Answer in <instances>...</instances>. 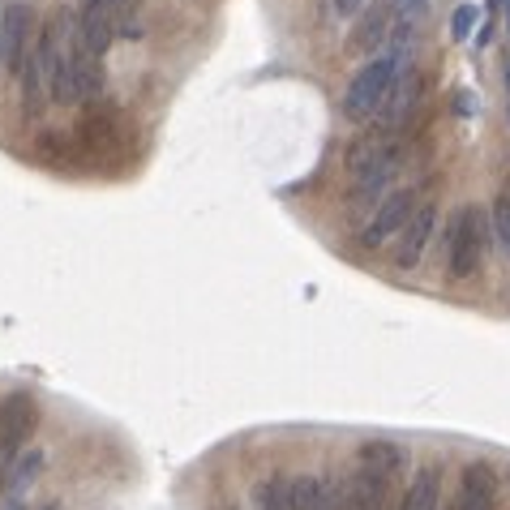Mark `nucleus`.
<instances>
[{"label": "nucleus", "instance_id": "f257e3e1", "mask_svg": "<svg viewBox=\"0 0 510 510\" xmlns=\"http://www.w3.org/2000/svg\"><path fill=\"white\" fill-rule=\"evenodd\" d=\"M489 241H494L489 219L477 206H455V214L446 219V270L455 279H472L485 262Z\"/></svg>", "mask_w": 510, "mask_h": 510}, {"label": "nucleus", "instance_id": "f03ea898", "mask_svg": "<svg viewBox=\"0 0 510 510\" xmlns=\"http://www.w3.org/2000/svg\"><path fill=\"white\" fill-rule=\"evenodd\" d=\"M403 73V48H391V52H378L369 65L352 78L344 95V116L347 120H373L382 112V103L391 95V86L399 82Z\"/></svg>", "mask_w": 510, "mask_h": 510}, {"label": "nucleus", "instance_id": "7ed1b4c3", "mask_svg": "<svg viewBox=\"0 0 510 510\" xmlns=\"http://www.w3.org/2000/svg\"><path fill=\"white\" fill-rule=\"evenodd\" d=\"M61 26H65V17L56 14L39 31L31 56H26V69H22V108H26V116H39L43 103L52 99V73H56V61L65 52L61 48Z\"/></svg>", "mask_w": 510, "mask_h": 510}, {"label": "nucleus", "instance_id": "20e7f679", "mask_svg": "<svg viewBox=\"0 0 510 510\" xmlns=\"http://www.w3.org/2000/svg\"><path fill=\"white\" fill-rule=\"evenodd\" d=\"M103 95V65L99 56L82 52V43H73L69 52H61L56 73H52V99L56 103H86Z\"/></svg>", "mask_w": 510, "mask_h": 510}, {"label": "nucleus", "instance_id": "39448f33", "mask_svg": "<svg viewBox=\"0 0 510 510\" xmlns=\"http://www.w3.org/2000/svg\"><path fill=\"white\" fill-rule=\"evenodd\" d=\"M420 211L416 206V194L411 189H395V194H386L382 206L369 214V223L361 228V245L364 249H382L391 236H403V228L411 223V214Z\"/></svg>", "mask_w": 510, "mask_h": 510}, {"label": "nucleus", "instance_id": "423d86ee", "mask_svg": "<svg viewBox=\"0 0 510 510\" xmlns=\"http://www.w3.org/2000/svg\"><path fill=\"white\" fill-rule=\"evenodd\" d=\"M31 31H34V9L31 5H5L0 14V69L5 73H22L26 56H31Z\"/></svg>", "mask_w": 510, "mask_h": 510}, {"label": "nucleus", "instance_id": "0eeeda50", "mask_svg": "<svg viewBox=\"0 0 510 510\" xmlns=\"http://www.w3.org/2000/svg\"><path fill=\"white\" fill-rule=\"evenodd\" d=\"M34 425H39V408L26 391H14V395L0 399V468L26 446Z\"/></svg>", "mask_w": 510, "mask_h": 510}, {"label": "nucleus", "instance_id": "6e6552de", "mask_svg": "<svg viewBox=\"0 0 510 510\" xmlns=\"http://www.w3.org/2000/svg\"><path fill=\"white\" fill-rule=\"evenodd\" d=\"M420 90H425V78H420V69L416 65H408L403 73H399V82L391 86V95H386V103H382V112L373 116V120H378V129L373 133L395 137V129L411 116V108L420 103Z\"/></svg>", "mask_w": 510, "mask_h": 510}, {"label": "nucleus", "instance_id": "1a4fd4ad", "mask_svg": "<svg viewBox=\"0 0 510 510\" xmlns=\"http://www.w3.org/2000/svg\"><path fill=\"white\" fill-rule=\"evenodd\" d=\"M297 506L300 510H352L344 477H330V472H305V477H297Z\"/></svg>", "mask_w": 510, "mask_h": 510}, {"label": "nucleus", "instance_id": "9d476101", "mask_svg": "<svg viewBox=\"0 0 510 510\" xmlns=\"http://www.w3.org/2000/svg\"><path fill=\"white\" fill-rule=\"evenodd\" d=\"M399 146L382 159L378 167H369L364 176H356L352 181V202H347V214H364V211H378L382 206V198H386V184H391V176L399 172Z\"/></svg>", "mask_w": 510, "mask_h": 510}, {"label": "nucleus", "instance_id": "9b49d317", "mask_svg": "<svg viewBox=\"0 0 510 510\" xmlns=\"http://www.w3.org/2000/svg\"><path fill=\"white\" fill-rule=\"evenodd\" d=\"M433 228H438V211L433 206H420V211L411 214V223L403 228V236H399V249H395V266L399 270H411V266H420V258H425L429 241H433Z\"/></svg>", "mask_w": 510, "mask_h": 510}, {"label": "nucleus", "instance_id": "f8f14e48", "mask_svg": "<svg viewBox=\"0 0 510 510\" xmlns=\"http://www.w3.org/2000/svg\"><path fill=\"white\" fill-rule=\"evenodd\" d=\"M497 506V480L485 463H468L459 477V494L450 510H494Z\"/></svg>", "mask_w": 510, "mask_h": 510}, {"label": "nucleus", "instance_id": "ddd939ff", "mask_svg": "<svg viewBox=\"0 0 510 510\" xmlns=\"http://www.w3.org/2000/svg\"><path fill=\"white\" fill-rule=\"evenodd\" d=\"M347 485V502H352V510H386L391 506V480L378 477V472H369V468H352L344 477Z\"/></svg>", "mask_w": 510, "mask_h": 510}, {"label": "nucleus", "instance_id": "4468645a", "mask_svg": "<svg viewBox=\"0 0 510 510\" xmlns=\"http://www.w3.org/2000/svg\"><path fill=\"white\" fill-rule=\"evenodd\" d=\"M356 463H361V468H369V472H378V477H386V480H395V477H403V472L411 468V455H408V446L373 438V442H361V450H356Z\"/></svg>", "mask_w": 510, "mask_h": 510}, {"label": "nucleus", "instance_id": "2eb2a0df", "mask_svg": "<svg viewBox=\"0 0 510 510\" xmlns=\"http://www.w3.org/2000/svg\"><path fill=\"white\" fill-rule=\"evenodd\" d=\"M116 39V17L108 5H90L86 0L82 9V22H78V43H82V52H90V56H103V52L112 48Z\"/></svg>", "mask_w": 510, "mask_h": 510}, {"label": "nucleus", "instance_id": "dca6fc26", "mask_svg": "<svg viewBox=\"0 0 510 510\" xmlns=\"http://www.w3.org/2000/svg\"><path fill=\"white\" fill-rule=\"evenodd\" d=\"M438 506H442V472L429 463L408 480V494H403L399 510H438Z\"/></svg>", "mask_w": 510, "mask_h": 510}, {"label": "nucleus", "instance_id": "f3484780", "mask_svg": "<svg viewBox=\"0 0 510 510\" xmlns=\"http://www.w3.org/2000/svg\"><path fill=\"white\" fill-rule=\"evenodd\" d=\"M253 502H258V510H300L297 506V477H292V472L266 477L262 485L253 489Z\"/></svg>", "mask_w": 510, "mask_h": 510}, {"label": "nucleus", "instance_id": "a211bd4d", "mask_svg": "<svg viewBox=\"0 0 510 510\" xmlns=\"http://www.w3.org/2000/svg\"><path fill=\"white\" fill-rule=\"evenodd\" d=\"M386 31H391V9H373V14H364V22L356 26V34H352V48L373 56V48L386 43Z\"/></svg>", "mask_w": 510, "mask_h": 510}, {"label": "nucleus", "instance_id": "6ab92c4d", "mask_svg": "<svg viewBox=\"0 0 510 510\" xmlns=\"http://www.w3.org/2000/svg\"><path fill=\"white\" fill-rule=\"evenodd\" d=\"M43 472V450H26V455H17L14 459V472H9V485H5V497H17L34 485V477Z\"/></svg>", "mask_w": 510, "mask_h": 510}, {"label": "nucleus", "instance_id": "aec40b11", "mask_svg": "<svg viewBox=\"0 0 510 510\" xmlns=\"http://www.w3.org/2000/svg\"><path fill=\"white\" fill-rule=\"evenodd\" d=\"M489 228H494L497 249L510 258V189L494 198V211H489Z\"/></svg>", "mask_w": 510, "mask_h": 510}, {"label": "nucleus", "instance_id": "412c9836", "mask_svg": "<svg viewBox=\"0 0 510 510\" xmlns=\"http://www.w3.org/2000/svg\"><path fill=\"white\" fill-rule=\"evenodd\" d=\"M472 31H477V5H459L450 17V34L463 43V39H472Z\"/></svg>", "mask_w": 510, "mask_h": 510}, {"label": "nucleus", "instance_id": "4be33fe9", "mask_svg": "<svg viewBox=\"0 0 510 510\" xmlns=\"http://www.w3.org/2000/svg\"><path fill=\"white\" fill-rule=\"evenodd\" d=\"M399 17H403L399 31H416L425 22V0H399Z\"/></svg>", "mask_w": 510, "mask_h": 510}, {"label": "nucleus", "instance_id": "5701e85b", "mask_svg": "<svg viewBox=\"0 0 510 510\" xmlns=\"http://www.w3.org/2000/svg\"><path fill=\"white\" fill-rule=\"evenodd\" d=\"M364 9V0H335V14L339 17H352V14H361Z\"/></svg>", "mask_w": 510, "mask_h": 510}, {"label": "nucleus", "instance_id": "b1692460", "mask_svg": "<svg viewBox=\"0 0 510 510\" xmlns=\"http://www.w3.org/2000/svg\"><path fill=\"white\" fill-rule=\"evenodd\" d=\"M120 34H125V39H142V26H137V22H125V26H120Z\"/></svg>", "mask_w": 510, "mask_h": 510}, {"label": "nucleus", "instance_id": "393cba45", "mask_svg": "<svg viewBox=\"0 0 510 510\" xmlns=\"http://www.w3.org/2000/svg\"><path fill=\"white\" fill-rule=\"evenodd\" d=\"M497 9H502V26H506V34H510V0H497Z\"/></svg>", "mask_w": 510, "mask_h": 510}, {"label": "nucleus", "instance_id": "a878e982", "mask_svg": "<svg viewBox=\"0 0 510 510\" xmlns=\"http://www.w3.org/2000/svg\"><path fill=\"white\" fill-rule=\"evenodd\" d=\"M0 510H22V502H17V497H5V506Z\"/></svg>", "mask_w": 510, "mask_h": 510}, {"label": "nucleus", "instance_id": "bb28decb", "mask_svg": "<svg viewBox=\"0 0 510 510\" xmlns=\"http://www.w3.org/2000/svg\"><path fill=\"white\" fill-rule=\"evenodd\" d=\"M90 5H108V9H116V5H120V0H90Z\"/></svg>", "mask_w": 510, "mask_h": 510}, {"label": "nucleus", "instance_id": "cd10ccee", "mask_svg": "<svg viewBox=\"0 0 510 510\" xmlns=\"http://www.w3.org/2000/svg\"><path fill=\"white\" fill-rule=\"evenodd\" d=\"M39 510H61V506H56V502H48V506H39Z\"/></svg>", "mask_w": 510, "mask_h": 510}, {"label": "nucleus", "instance_id": "c85d7f7f", "mask_svg": "<svg viewBox=\"0 0 510 510\" xmlns=\"http://www.w3.org/2000/svg\"><path fill=\"white\" fill-rule=\"evenodd\" d=\"M506 90H510V69H506Z\"/></svg>", "mask_w": 510, "mask_h": 510}]
</instances>
